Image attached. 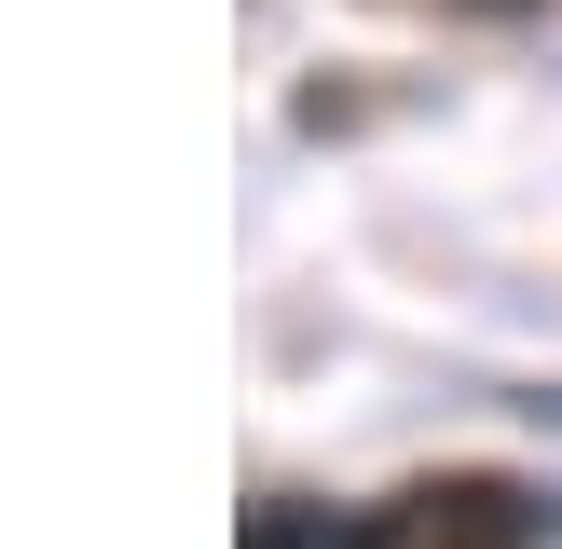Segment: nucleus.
I'll return each mask as SVG.
<instances>
[{
	"label": "nucleus",
	"mask_w": 562,
	"mask_h": 549,
	"mask_svg": "<svg viewBox=\"0 0 562 549\" xmlns=\"http://www.w3.org/2000/svg\"><path fill=\"white\" fill-rule=\"evenodd\" d=\"M536 536H549V508L521 481H439L412 508H384L357 549H536Z\"/></svg>",
	"instance_id": "1"
}]
</instances>
